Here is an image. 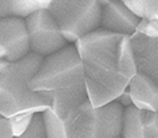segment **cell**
Listing matches in <instances>:
<instances>
[{
    "label": "cell",
    "mask_w": 158,
    "mask_h": 138,
    "mask_svg": "<svg viewBox=\"0 0 158 138\" xmlns=\"http://www.w3.org/2000/svg\"><path fill=\"white\" fill-rule=\"evenodd\" d=\"M94 107L115 101L137 75L131 36L99 28L74 43Z\"/></svg>",
    "instance_id": "1"
},
{
    "label": "cell",
    "mask_w": 158,
    "mask_h": 138,
    "mask_svg": "<svg viewBox=\"0 0 158 138\" xmlns=\"http://www.w3.org/2000/svg\"><path fill=\"white\" fill-rule=\"evenodd\" d=\"M31 90L49 97L50 109L66 118L88 99L85 72L74 43L45 57L29 82Z\"/></svg>",
    "instance_id": "2"
},
{
    "label": "cell",
    "mask_w": 158,
    "mask_h": 138,
    "mask_svg": "<svg viewBox=\"0 0 158 138\" xmlns=\"http://www.w3.org/2000/svg\"><path fill=\"white\" fill-rule=\"evenodd\" d=\"M44 61L29 51L0 71V115L11 118L24 113L44 112L50 108L49 97L31 90L29 82Z\"/></svg>",
    "instance_id": "3"
},
{
    "label": "cell",
    "mask_w": 158,
    "mask_h": 138,
    "mask_svg": "<svg viewBox=\"0 0 158 138\" xmlns=\"http://www.w3.org/2000/svg\"><path fill=\"white\" fill-rule=\"evenodd\" d=\"M124 107L115 100L94 107L90 99L63 118L66 138H121Z\"/></svg>",
    "instance_id": "4"
},
{
    "label": "cell",
    "mask_w": 158,
    "mask_h": 138,
    "mask_svg": "<svg viewBox=\"0 0 158 138\" xmlns=\"http://www.w3.org/2000/svg\"><path fill=\"white\" fill-rule=\"evenodd\" d=\"M48 11L69 43L100 28L102 4L98 0H52Z\"/></svg>",
    "instance_id": "5"
},
{
    "label": "cell",
    "mask_w": 158,
    "mask_h": 138,
    "mask_svg": "<svg viewBox=\"0 0 158 138\" xmlns=\"http://www.w3.org/2000/svg\"><path fill=\"white\" fill-rule=\"evenodd\" d=\"M24 20L31 53L45 58L69 45L48 9H38Z\"/></svg>",
    "instance_id": "6"
},
{
    "label": "cell",
    "mask_w": 158,
    "mask_h": 138,
    "mask_svg": "<svg viewBox=\"0 0 158 138\" xmlns=\"http://www.w3.org/2000/svg\"><path fill=\"white\" fill-rule=\"evenodd\" d=\"M29 50L25 20L20 17L0 18V71L16 62Z\"/></svg>",
    "instance_id": "7"
},
{
    "label": "cell",
    "mask_w": 158,
    "mask_h": 138,
    "mask_svg": "<svg viewBox=\"0 0 158 138\" xmlns=\"http://www.w3.org/2000/svg\"><path fill=\"white\" fill-rule=\"evenodd\" d=\"M140 20L127 7L124 0H107L102 4L100 28L104 30L132 36L136 33Z\"/></svg>",
    "instance_id": "8"
},
{
    "label": "cell",
    "mask_w": 158,
    "mask_h": 138,
    "mask_svg": "<svg viewBox=\"0 0 158 138\" xmlns=\"http://www.w3.org/2000/svg\"><path fill=\"white\" fill-rule=\"evenodd\" d=\"M121 138H158V112L124 108Z\"/></svg>",
    "instance_id": "9"
},
{
    "label": "cell",
    "mask_w": 158,
    "mask_h": 138,
    "mask_svg": "<svg viewBox=\"0 0 158 138\" xmlns=\"http://www.w3.org/2000/svg\"><path fill=\"white\" fill-rule=\"evenodd\" d=\"M131 41L138 72L144 74L158 86V37L133 33Z\"/></svg>",
    "instance_id": "10"
},
{
    "label": "cell",
    "mask_w": 158,
    "mask_h": 138,
    "mask_svg": "<svg viewBox=\"0 0 158 138\" xmlns=\"http://www.w3.org/2000/svg\"><path fill=\"white\" fill-rule=\"evenodd\" d=\"M128 88L135 107L140 111L158 112V86L153 80L144 74L137 72Z\"/></svg>",
    "instance_id": "11"
},
{
    "label": "cell",
    "mask_w": 158,
    "mask_h": 138,
    "mask_svg": "<svg viewBox=\"0 0 158 138\" xmlns=\"http://www.w3.org/2000/svg\"><path fill=\"white\" fill-rule=\"evenodd\" d=\"M52 0H0V18H27L38 9H48Z\"/></svg>",
    "instance_id": "12"
},
{
    "label": "cell",
    "mask_w": 158,
    "mask_h": 138,
    "mask_svg": "<svg viewBox=\"0 0 158 138\" xmlns=\"http://www.w3.org/2000/svg\"><path fill=\"white\" fill-rule=\"evenodd\" d=\"M124 3L140 18L158 20V0H124Z\"/></svg>",
    "instance_id": "13"
},
{
    "label": "cell",
    "mask_w": 158,
    "mask_h": 138,
    "mask_svg": "<svg viewBox=\"0 0 158 138\" xmlns=\"http://www.w3.org/2000/svg\"><path fill=\"white\" fill-rule=\"evenodd\" d=\"M46 126V138H66V129L63 118L57 116L50 108L42 112Z\"/></svg>",
    "instance_id": "14"
},
{
    "label": "cell",
    "mask_w": 158,
    "mask_h": 138,
    "mask_svg": "<svg viewBox=\"0 0 158 138\" xmlns=\"http://www.w3.org/2000/svg\"><path fill=\"white\" fill-rule=\"evenodd\" d=\"M13 138H46V126H45V120H44L42 112L34 113L27 130L21 136L13 137Z\"/></svg>",
    "instance_id": "15"
},
{
    "label": "cell",
    "mask_w": 158,
    "mask_h": 138,
    "mask_svg": "<svg viewBox=\"0 0 158 138\" xmlns=\"http://www.w3.org/2000/svg\"><path fill=\"white\" fill-rule=\"evenodd\" d=\"M33 115L34 113H24V115H17V116L8 118L9 124H11L13 137L21 136L23 133L27 130V128L29 126V124H31V121H32Z\"/></svg>",
    "instance_id": "16"
},
{
    "label": "cell",
    "mask_w": 158,
    "mask_h": 138,
    "mask_svg": "<svg viewBox=\"0 0 158 138\" xmlns=\"http://www.w3.org/2000/svg\"><path fill=\"white\" fill-rule=\"evenodd\" d=\"M136 33L146 37H158V20L157 18H141L137 25Z\"/></svg>",
    "instance_id": "17"
},
{
    "label": "cell",
    "mask_w": 158,
    "mask_h": 138,
    "mask_svg": "<svg viewBox=\"0 0 158 138\" xmlns=\"http://www.w3.org/2000/svg\"><path fill=\"white\" fill-rule=\"evenodd\" d=\"M0 138H13L9 120L0 115Z\"/></svg>",
    "instance_id": "18"
},
{
    "label": "cell",
    "mask_w": 158,
    "mask_h": 138,
    "mask_svg": "<svg viewBox=\"0 0 158 138\" xmlns=\"http://www.w3.org/2000/svg\"><path fill=\"white\" fill-rule=\"evenodd\" d=\"M116 101L118 103V104H121L124 108L127 107H129L133 104V101H132V96H131V92H129V88H127V90L121 93L120 96H118L116 99Z\"/></svg>",
    "instance_id": "19"
},
{
    "label": "cell",
    "mask_w": 158,
    "mask_h": 138,
    "mask_svg": "<svg viewBox=\"0 0 158 138\" xmlns=\"http://www.w3.org/2000/svg\"><path fill=\"white\" fill-rule=\"evenodd\" d=\"M98 2H99V3H100V4H103V3H106V2H107V0H98Z\"/></svg>",
    "instance_id": "20"
}]
</instances>
